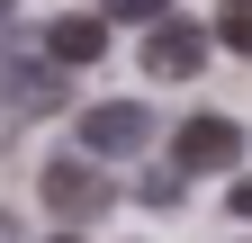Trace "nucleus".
I'll return each mask as SVG.
<instances>
[{
    "instance_id": "obj_12",
    "label": "nucleus",
    "mask_w": 252,
    "mask_h": 243,
    "mask_svg": "<svg viewBox=\"0 0 252 243\" xmlns=\"http://www.w3.org/2000/svg\"><path fill=\"white\" fill-rule=\"evenodd\" d=\"M9 9H18V0H0V18H9Z\"/></svg>"
},
{
    "instance_id": "obj_6",
    "label": "nucleus",
    "mask_w": 252,
    "mask_h": 243,
    "mask_svg": "<svg viewBox=\"0 0 252 243\" xmlns=\"http://www.w3.org/2000/svg\"><path fill=\"white\" fill-rule=\"evenodd\" d=\"M45 54H54V63H99V54H108V9H63L45 27Z\"/></svg>"
},
{
    "instance_id": "obj_10",
    "label": "nucleus",
    "mask_w": 252,
    "mask_h": 243,
    "mask_svg": "<svg viewBox=\"0 0 252 243\" xmlns=\"http://www.w3.org/2000/svg\"><path fill=\"white\" fill-rule=\"evenodd\" d=\"M225 207H234V216H252V171L234 180V198H225Z\"/></svg>"
},
{
    "instance_id": "obj_4",
    "label": "nucleus",
    "mask_w": 252,
    "mask_h": 243,
    "mask_svg": "<svg viewBox=\"0 0 252 243\" xmlns=\"http://www.w3.org/2000/svg\"><path fill=\"white\" fill-rule=\"evenodd\" d=\"M144 135H153V108L144 99H99V108L81 117V153H99V162L144 153Z\"/></svg>"
},
{
    "instance_id": "obj_2",
    "label": "nucleus",
    "mask_w": 252,
    "mask_h": 243,
    "mask_svg": "<svg viewBox=\"0 0 252 243\" xmlns=\"http://www.w3.org/2000/svg\"><path fill=\"white\" fill-rule=\"evenodd\" d=\"M63 72H72V63H54V54H18V45H9V63H0V99H9L18 117H54V108H63Z\"/></svg>"
},
{
    "instance_id": "obj_11",
    "label": "nucleus",
    "mask_w": 252,
    "mask_h": 243,
    "mask_svg": "<svg viewBox=\"0 0 252 243\" xmlns=\"http://www.w3.org/2000/svg\"><path fill=\"white\" fill-rule=\"evenodd\" d=\"M0 243H18V216H0Z\"/></svg>"
},
{
    "instance_id": "obj_7",
    "label": "nucleus",
    "mask_w": 252,
    "mask_h": 243,
    "mask_svg": "<svg viewBox=\"0 0 252 243\" xmlns=\"http://www.w3.org/2000/svg\"><path fill=\"white\" fill-rule=\"evenodd\" d=\"M135 198L153 207V216H171V207L189 198V171H180V162H153V171H144V189H135Z\"/></svg>"
},
{
    "instance_id": "obj_13",
    "label": "nucleus",
    "mask_w": 252,
    "mask_h": 243,
    "mask_svg": "<svg viewBox=\"0 0 252 243\" xmlns=\"http://www.w3.org/2000/svg\"><path fill=\"white\" fill-rule=\"evenodd\" d=\"M54 243H81V234H54Z\"/></svg>"
},
{
    "instance_id": "obj_1",
    "label": "nucleus",
    "mask_w": 252,
    "mask_h": 243,
    "mask_svg": "<svg viewBox=\"0 0 252 243\" xmlns=\"http://www.w3.org/2000/svg\"><path fill=\"white\" fill-rule=\"evenodd\" d=\"M36 198L54 207L63 225H99L108 207H117V189H108L99 153H63V162H45V171H36Z\"/></svg>"
},
{
    "instance_id": "obj_8",
    "label": "nucleus",
    "mask_w": 252,
    "mask_h": 243,
    "mask_svg": "<svg viewBox=\"0 0 252 243\" xmlns=\"http://www.w3.org/2000/svg\"><path fill=\"white\" fill-rule=\"evenodd\" d=\"M216 36L234 54H252V0H216Z\"/></svg>"
},
{
    "instance_id": "obj_9",
    "label": "nucleus",
    "mask_w": 252,
    "mask_h": 243,
    "mask_svg": "<svg viewBox=\"0 0 252 243\" xmlns=\"http://www.w3.org/2000/svg\"><path fill=\"white\" fill-rule=\"evenodd\" d=\"M99 9H108V18H144V27H153V18L171 9V0H99Z\"/></svg>"
},
{
    "instance_id": "obj_5",
    "label": "nucleus",
    "mask_w": 252,
    "mask_h": 243,
    "mask_svg": "<svg viewBox=\"0 0 252 243\" xmlns=\"http://www.w3.org/2000/svg\"><path fill=\"white\" fill-rule=\"evenodd\" d=\"M171 162L189 180H198V171H234L243 162V126H234V117H189V126L171 135Z\"/></svg>"
},
{
    "instance_id": "obj_3",
    "label": "nucleus",
    "mask_w": 252,
    "mask_h": 243,
    "mask_svg": "<svg viewBox=\"0 0 252 243\" xmlns=\"http://www.w3.org/2000/svg\"><path fill=\"white\" fill-rule=\"evenodd\" d=\"M144 72H153V81H198V72H207V27L153 18V27H144Z\"/></svg>"
}]
</instances>
